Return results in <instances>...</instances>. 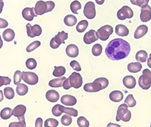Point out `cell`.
Instances as JSON below:
<instances>
[{
  "instance_id": "13",
  "label": "cell",
  "mask_w": 151,
  "mask_h": 127,
  "mask_svg": "<svg viewBox=\"0 0 151 127\" xmlns=\"http://www.w3.org/2000/svg\"><path fill=\"white\" fill-rule=\"evenodd\" d=\"M140 21L143 23L148 22L151 19V8L148 4L141 6L140 15Z\"/></svg>"
},
{
  "instance_id": "35",
  "label": "cell",
  "mask_w": 151,
  "mask_h": 127,
  "mask_svg": "<svg viewBox=\"0 0 151 127\" xmlns=\"http://www.w3.org/2000/svg\"><path fill=\"white\" fill-rule=\"evenodd\" d=\"M4 96L8 100H12L14 97L15 93L14 90L11 87H6L4 89Z\"/></svg>"
},
{
  "instance_id": "50",
  "label": "cell",
  "mask_w": 151,
  "mask_h": 127,
  "mask_svg": "<svg viewBox=\"0 0 151 127\" xmlns=\"http://www.w3.org/2000/svg\"><path fill=\"white\" fill-rule=\"evenodd\" d=\"M8 22L4 18H0V28H5L8 26Z\"/></svg>"
},
{
  "instance_id": "38",
  "label": "cell",
  "mask_w": 151,
  "mask_h": 127,
  "mask_svg": "<svg viewBox=\"0 0 151 127\" xmlns=\"http://www.w3.org/2000/svg\"><path fill=\"white\" fill-rule=\"evenodd\" d=\"M59 122L57 119L49 118L45 121V127H57L58 126Z\"/></svg>"
},
{
  "instance_id": "45",
  "label": "cell",
  "mask_w": 151,
  "mask_h": 127,
  "mask_svg": "<svg viewBox=\"0 0 151 127\" xmlns=\"http://www.w3.org/2000/svg\"><path fill=\"white\" fill-rule=\"evenodd\" d=\"M52 113L55 116H60L63 114L62 112L60 111V105L57 104L52 107Z\"/></svg>"
},
{
  "instance_id": "34",
  "label": "cell",
  "mask_w": 151,
  "mask_h": 127,
  "mask_svg": "<svg viewBox=\"0 0 151 127\" xmlns=\"http://www.w3.org/2000/svg\"><path fill=\"white\" fill-rule=\"evenodd\" d=\"M66 69L63 66H60V67H55L52 75L55 77H61L63 75L65 74Z\"/></svg>"
},
{
  "instance_id": "8",
  "label": "cell",
  "mask_w": 151,
  "mask_h": 127,
  "mask_svg": "<svg viewBox=\"0 0 151 127\" xmlns=\"http://www.w3.org/2000/svg\"><path fill=\"white\" fill-rule=\"evenodd\" d=\"M22 77L24 82L31 86L36 85L38 82V75L31 71H23L22 72Z\"/></svg>"
},
{
  "instance_id": "49",
  "label": "cell",
  "mask_w": 151,
  "mask_h": 127,
  "mask_svg": "<svg viewBox=\"0 0 151 127\" xmlns=\"http://www.w3.org/2000/svg\"><path fill=\"white\" fill-rule=\"evenodd\" d=\"M26 122L19 121V122H12L9 125V127H26Z\"/></svg>"
},
{
  "instance_id": "51",
  "label": "cell",
  "mask_w": 151,
  "mask_h": 127,
  "mask_svg": "<svg viewBox=\"0 0 151 127\" xmlns=\"http://www.w3.org/2000/svg\"><path fill=\"white\" fill-rule=\"evenodd\" d=\"M35 126L36 127H42L43 126V119L41 117L37 118L35 123Z\"/></svg>"
},
{
  "instance_id": "6",
  "label": "cell",
  "mask_w": 151,
  "mask_h": 127,
  "mask_svg": "<svg viewBox=\"0 0 151 127\" xmlns=\"http://www.w3.org/2000/svg\"><path fill=\"white\" fill-rule=\"evenodd\" d=\"M68 38V33L64 31L59 32L50 42V46L52 49H57L61 44H65V42Z\"/></svg>"
},
{
  "instance_id": "41",
  "label": "cell",
  "mask_w": 151,
  "mask_h": 127,
  "mask_svg": "<svg viewBox=\"0 0 151 127\" xmlns=\"http://www.w3.org/2000/svg\"><path fill=\"white\" fill-rule=\"evenodd\" d=\"M78 125L79 127H89V121L84 116H80L78 119Z\"/></svg>"
},
{
  "instance_id": "10",
  "label": "cell",
  "mask_w": 151,
  "mask_h": 127,
  "mask_svg": "<svg viewBox=\"0 0 151 127\" xmlns=\"http://www.w3.org/2000/svg\"><path fill=\"white\" fill-rule=\"evenodd\" d=\"M26 33L29 37L33 38L40 36L42 33V28L38 24H35L33 26L30 23L26 24Z\"/></svg>"
},
{
  "instance_id": "2",
  "label": "cell",
  "mask_w": 151,
  "mask_h": 127,
  "mask_svg": "<svg viewBox=\"0 0 151 127\" xmlns=\"http://www.w3.org/2000/svg\"><path fill=\"white\" fill-rule=\"evenodd\" d=\"M82 83H83V79L81 75L78 72H73L68 79L63 81V87L65 90H69L72 87L75 89H78L82 86Z\"/></svg>"
},
{
  "instance_id": "22",
  "label": "cell",
  "mask_w": 151,
  "mask_h": 127,
  "mask_svg": "<svg viewBox=\"0 0 151 127\" xmlns=\"http://www.w3.org/2000/svg\"><path fill=\"white\" fill-rule=\"evenodd\" d=\"M148 31V28L145 25H140L136 28L134 33V38L136 39H139L140 38H143Z\"/></svg>"
},
{
  "instance_id": "5",
  "label": "cell",
  "mask_w": 151,
  "mask_h": 127,
  "mask_svg": "<svg viewBox=\"0 0 151 127\" xmlns=\"http://www.w3.org/2000/svg\"><path fill=\"white\" fill-rule=\"evenodd\" d=\"M138 84L143 90H148L151 86V71L149 69H144L143 74L139 77Z\"/></svg>"
},
{
  "instance_id": "11",
  "label": "cell",
  "mask_w": 151,
  "mask_h": 127,
  "mask_svg": "<svg viewBox=\"0 0 151 127\" xmlns=\"http://www.w3.org/2000/svg\"><path fill=\"white\" fill-rule=\"evenodd\" d=\"M84 15L87 18L93 19L96 16V9L94 3L92 1H88L84 7Z\"/></svg>"
},
{
  "instance_id": "28",
  "label": "cell",
  "mask_w": 151,
  "mask_h": 127,
  "mask_svg": "<svg viewBox=\"0 0 151 127\" xmlns=\"http://www.w3.org/2000/svg\"><path fill=\"white\" fill-rule=\"evenodd\" d=\"M136 60L139 63H144L147 60V53L145 50H140L136 53Z\"/></svg>"
},
{
  "instance_id": "21",
  "label": "cell",
  "mask_w": 151,
  "mask_h": 127,
  "mask_svg": "<svg viewBox=\"0 0 151 127\" xmlns=\"http://www.w3.org/2000/svg\"><path fill=\"white\" fill-rule=\"evenodd\" d=\"M115 33L116 34L121 37H126L129 34V30L126 26L119 24L115 28Z\"/></svg>"
},
{
  "instance_id": "7",
  "label": "cell",
  "mask_w": 151,
  "mask_h": 127,
  "mask_svg": "<svg viewBox=\"0 0 151 127\" xmlns=\"http://www.w3.org/2000/svg\"><path fill=\"white\" fill-rule=\"evenodd\" d=\"M114 29L112 26L109 25H105L98 29L96 31L98 38L102 41H106L110 37V35L113 33Z\"/></svg>"
},
{
  "instance_id": "57",
  "label": "cell",
  "mask_w": 151,
  "mask_h": 127,
  "mask_svg": "<svg viewBox=\"0 0 151 127\" xmlns=\"http://www.w3.org/2000/svg\"><path fill=\"white\" fill-rule=\"evenodd\" d=\"M1 1H3V0H1Z\"/></svg>"
},
{
  "instance_id": "20",
  "label": "cell",
  "mask_w": 151,
  "mask_h": 127,
  "mask_svg": "<svg viewBox=\"0 0 151 127\" xmlns=\"http://www.w3.org/2000/svg\"><path fill=\"white\" fill-rule=\"evenodd\" d=\"M26 112V106L23 105H19L16 106L14 109L12 110V114L16 117L19 118L24 116V114Z\"/></svg>"
},
{
  "instance_id": "14",
  "label": "cell",
  "mask_w": 151,
  "mask_h": 127,
  "mask_svg": "<svg viewBox=\"0 0 151 127\" xmlns=\"http://www.w3.org/2000/svg\"><path fill=\"white\" fill-rule=\"evenodd\" d=\"M98 36L96 34V31L94 30H90L85 34L83 38L84 43L87 45H90L94 42L98 40Z\"/></svg>"
},
{
  "instance_id": "9",
  "label": "cell",
  "mask_w": 151,
  "mask_h": 127,
  "mask_svg": "<svg viewBox=\"0 0 151 127\" xmlns=\"http://www.w3.org/2000/svg\"><path fill=\"white\" fill-rule=\"evenodd\" d=\"M117 18L121 21H124L127 18H131L133 16L132 9L129 6H124L117 11Z\"/></svg>"
},
{
  "instance_id": "12",
  "label": "cell",
  "mask_w": 151,
  "mask_h": 127,
  "mask_svg": "<svg viewBox=\"0 0 151 127\" xmlns=\"http://www.w3.org/2000/svg\"><path fill=\"white\" fill-rule=\"evenodd\" d=\"M84 90L87 93H96V92H99L104 89L102 86L100 84L99 81L95 79L93 83H86L84 86Z\"/></svg>"
},
{
  "instance_id": "19",
  "label": "cell",
  "mask_w": 151,
  "mask_h": 127,
  "mask_svg": "<svg viewBox=\"0 0 151 127\" xmlns=\"http://www.w3.org/2000/svg\"><path fill=\"white\" fill-rule=\"evenodd\" d=\"M45 97L49 102H55L60 99V95L55 90H49L45 94Z\"/></svg>"
},
{
  "instance_id": "56",
  "label": "cell",
  "mask_w": 151,
  "mask_h": 127,
  "mask_svg": "<svg viewBox=\"0 0 151 127\" xmlns=\"http://www.w3.org/2000/svg\"><path fill=\"white\" fill-rule=\"evenodd\" d=\"M120 126L119 125H114V123H109V124L108 125V126Z\"/></svg>"
},
{
  "instance_id": "18",
  "label": "cell",
  "mask_w": 151,
  "mask_h": 127,
  "mask_svg": "<svg viewBox=\"0 0 151 127\" xmlns=\"http://www.w3.org/2000/svg\"><path fill=\"white\" fill-rule=\"evenodd\" d=\"M65 53L69 57H77L79 55V48L77 45L70 44L67 46Z\"/></svg>"
},
{
  "instance_id": "40",
  "label": "cell",
  "mask_w": 151,
  "mask_h": 127,
  "mask_svg": "<svg viewBox=\"0 0 151 127\" xmlns=\"http://www.w3.org/2000/svg\"><path fill=\"white\" fill-rule=\"evenodd\" d=\"M72 121H73V119L70 116L69 114H65L64 116H62V119H61V123L63 126H70L72 123Z\"/></svg>"
},
{
  "instance_id": "17",
  "label": "cell",
  "mask_w": 151,
  "mask_h": 127,
  "mask_svg": "<svg viewBox=\"0 0 151 127\" xmlns=\"http://www.w3.org/2000/svg\"><path fill=\"white\" fill-rule=\"evenodd\" d=\"M123 84L129 89H133L136 87V81L133 76H126L123 79Z\"/></svg>"
},
{
  "instance_id": "4",
  "label": "cell",
  "mask_w": 151,
  "mask_h": 127,
  "mask_svg": "<svg viewBox=\"0 0 151 127\" xmlns=\"http://www.w3.org/2000/svg\"><path fill=\"white\" fill-rule=\"evenodd\" d=\"M128 106L126 104H122L119 105L117 109L116 116V120L117 121H119L120 120H122L124 122H128L131 119V113L128 109Z\"/></svg>"
},
{
  "instance_id": "15",
  "label": "cell",
  "mask_w": 151,
  "mask_h": 127,
  "mask_svg": "<svg viewBox=\"0 0 151 127\" xmlns=\"http://www.w3.org/2000/svg\"><path fill=\"white\" fill-rule=\"evenodd\" d=\"M22 16L23 18L25 20L28 21H32L34 17L37 16L35 13L33 8L26 7L24 9V10L22 11Z\"/></svg>"
},
{
  "instance_id": "43",
  "label": "cell",
  "mask_w": 151,
  "mask_h": 127,
  "mask_svg": "<svg viewBox=\"0 0 151 127\" xmlns=\"http://www.w3.org/2000/svg\"><path fill=\"white\" fill-rule=\"evenodd\" d=\"M149 1L150 0H130L131 3L133 5H136V6L141 7L143 5L148 4Z\"/></svg>"
},
{
  "instance_id": "42",
  "label": "cell",
  "mask_w": 151,
  "mask_h": 127,
  "mask_svg": "<svg viewBox=\"0 0 151 127\" xmlns=\"http://www.w3.org/2000/svg\"><path fill=\"white\" fill-rule=\"evenodd\" d=\"M26 66L28 69H31V70L36 69L37 67V62L36 60L33 58L28 59L26 62Z\"/></svg>"
},
{
  "instance_id": "3",
  "label": "cell",
  "mask_w": 151,
  "mask_h": 127,
  "mask_svg": "<svg viewBox=\"0 0 151 127\" xmlns=\"http://www.w3.org/2000/svg\"><path fill=\"white\" fill-rule=\"evenodd\" d=\"M55 3L52 1H44L43 0H40L37 1L33 9L36 16H42L45 13L52 11L55 8Z\"/></svg>"
},
{
  "instance_id": "26",
  "label": "cell",
  "mask_w": 151,
  "mask_h": 127,
  "mask_svg": "<svg viewBox=\"0 0 151 127\" xmlns=\"http://www.w3.org/2000/svg\"><path fill=\"white\" fill-rule=\"evenodd\" d=\"M78 22V19L73 15H67L64 18V23L67 26H74Z\"/></svg>"
},
{
  "instance_id": "54",
  "label": "cell",
  "mask_w": 151,
  "mask_h": 127,
  "mask_svg": "<svg viewBox=\"0 0 151 127\" xmlns=\"http://www.w3.org/2000/svg\"><path fill=\"white\" fill-rule=\"evenodd\" d=\"M4 100V95H3V91L0 90V102Z\"/></svg>"
},
{
  "instance_id": "39",
  "label": "cell",
  "mask_w": 151,
  "mask_h": 127,
  "mask_svg": "<svg viewBox=\"0 0 151 127\" xmlns=\"http://www.w3.org/2000/svg\"><path fill=\"white\" fill-rule=\"evenodd\" d=\"M41 42L38 40L33 42L32 43H31L29 45H28V47L26 48V52H27V53H31V52H32L33 50H36V48H38V47L41 46Z\"/></svg>"
},
{
  "instance_id": "55",
  "label": "cell",
  "mask_w": 151,
  "mask_h": 127,
  "mask_svg": "<svg viewBox=\"0 0 151 127\" xmlns=\"http://www.w3.org/2000/svg\"><path fill=\"white\" fill-rule=\"evenodd\" d=\"M2 46H3V41L2 40H1V35H0V49L2 48Z\"/></svg>"
},
{
  "instance_id": "46",
  "label": "cell",
  "mask_w": 151,
  "mask_h": 127,
  "mask_svg": "<svg viewBox=\"0 0 151 127\" xmlns=\"http://www.w3.org/2000/svg\"><path fill=\"white\" fill-rule=\"evenodd\" d=\"M11 79L7 76H0V87L3 86H6L11 83Z\"/></svg>"
},
{
  "instance_id": "52",
  "label": "cell",
  "mask_w": 151,
  "mask_h": 127,
  "mask_svg": "<svg viewBox=\"0 0 151 127\" xmlns=\"http://www.w3.org/2000/svg\"><path fill=\"white\" fill-rule=\"evenodd\" d=\"M4 1H1V0H0V13H1V12H2L3 7H4Z\"/></svg>"
},
{
  "instance_id": "31",
  "label": "cell",
  "mask_w": 151,
  "mask_h": 127,
  "mask_svg": "<svg viewBox=\"0 0 151 127\" xmlns=\"http://www.w3.org/2000/svg\"><path fill=\"white\" fill-rule=\"evenodd\" d=\"M60 111L62 112V113H65V114H69V115L73 116H77L78 114V112L77 109L74 108H69V107H65L63 105H60Z\"/></svg>"
},
{
  "instance_id": "29",
  "label": "cell",
  "mask_w": 151,
  "mask_h": 127,
  "mask_svg": "<svg viewBox=\"0 0 151 127\" xmlns=\"http://www.w3.org/2000/svg\"><path fill=\"white\" fill-rule=\"evenodd\" d=\"M17 93L20 96H24L26 95L29 91V88L24 83H19L17 86Z\"/></svg>"
},
{
  "instance_id": "30",
  "label": "cell",
  "mask_w": 151,
  "mask_h": 127,
  "mask_svg": "<svg viewBox=\"0 0 151 127\" xmlns=\"http://www.w3.org/2000/svg\"><path fill=\"white\" fill-rule=\"evenodd\" d=\"M12 115V109L10 107H5L0 112V116L1 119L4 120L10 119Z\"/></svg>"
},
{
  "instance_id": "53",
  "label": "cell",
  "mask_w": 151,
  "mask_h": 127,
  "mask_svg": "<svg viewBox=\"0 0 151 127\" xmlns=\"http://www.w3.org/2000/svg\"><path fill=\"white\" fill-rule=\"evenodd\" d=\"M96 3L99 5H101L104 3V0H95Z\"/></svg>"
},
{
  "instance_id": "47",
  "label": "cell",
  "mask_w": 151,
  "mask_h": 127,
  "mask_svg": "<svg viewBox=\"0 0 151 127\" xmlns=\"http://www.w3.org/2000/svg\"><path fill=\"white\" fill-rule=\"evenodd\" d=\"M70 67H71L74 70H75L76 71H80L82 70L81 67H80V64H79V62H77V61L73 60L72 62H70Z\"/></svg>"
},
{
  "instance_id": "1",
  "label": "cell",
  "mask_w": 151,
  "mask_h": 127,
  "mask_svg": "<svg viewBox=\"0 0 151 127\" xmlns=\"http://www.w3.org/2000/svg\"><path fill=\"white\" fill-rule=\"evenodd\" d=\"M131 52V45L125 40L116 38L107 45L105 53L109 60L113 61L122 60L129 56Z\"/></svg>"
},
{
  "instance_id": "36",
  "label": "cell",
  "mask_w": 151,
  "mask_h": 127,
  "mask_svg": "<svg viewBox=\"0 0 151 127\" xmlns=\"http://www.w3.org/2000/svg\"><path fill=\"white\" fill-rule=\"evenodd\" d=\"M124 102L129 107H134L136 105V101L134 99V97H133V95H131V94H130V95L126 97Z\"/></svg>"
},
{
  "instance_id": "33",
  "label": "cell",
  "mask_w": 151,
  "mask_h": 127,
  "mask_svg": "<svg viewBox=\"0 0 151 127\" xmlns=\"http://www.w3.org/2000/svg\"><path fill=\"white\" fill-rule=\"evenodd\" d=\"M82 9V5L80 1H78V0H75V1H73V2L70 4V10L75 14H78V10L81 9Z\"/></svg>"
},
{
  "instance_id": "48",
  "label": "cell",
  "mask_w": 151,
  "mask_h": 127,
  "mask_svg": "<svg viewBox=\"0 0 151 127\" xmlns=\"http://www.w3.org/2000/svg\"><path fill=\"white\" fill-rule=\"evenodd\" d=\"M96 81H99L100 84L102 86L103 89H105L109 86V81L106 78H98L96 79Z\"/></svg>"
},
{
  "instance_id": "27",
  "label": "cell",
  "mask_w": 151,
  "mask_h": 127,
  "mask_svg": "<svg viewBox=\"0 0 151 127\" xmlns=\"http://www.w3.org/2000/svg\"><path fill=\"white\" fill-rule=\"evenodd\" d=\"M66 79L65 77H60L58 79H52L51 81H49V86L52 87V88H60V87L63 86V81Z\"/></svg>"
},
{
  "instance_id": "25",
  "label": "cell",
  "mask_w": 151,
  "mask_h": 127,
  "mask_svg": "<svg viewBox=\"0 0 151 127\" xmlns=\"http://www.w3.org/2000/svg\"><path fill=\"white\" fill-rule=\"evenodd\" d=\"M2 37L6 42H11L15 38L14 31L11 28L6 29V30L3 32Z\"/></svg>"
},
{
  "instance_id": "16",
  "label": "cell",
  "mask_w": 151,
  "mask_h": 127,
  "mask_svg": "<svg viewBox=\"0 0 151 127\" xmlns=\"http://www.w3.org/2000/svg\"><path fill=\"white\" fill-rule=\"evenodd\" d=\"M61 102L66 106H74L76 105V97L70 95H64L60 99Z\"/></svg>"
},
{
  "instance_id": "37",
  "label": "cell",
  "mask_w": 151,
  "mask_h": 127,
  "mask_svg": "<svg viewBox=\"0 0 151 127\" xmlns=\"http://www.w3.org/2000/svg\"><path fill=\"white\" fill-rule=\"evenodd\" d=\"M102 46L100 44H95L92 47V53L94 57H98L102 53Z\"/></svg>"
},
{
  "instance_id": "24",
  "label": "cell",
  "mask_w": 151,
  "mask_h": 127,
  "mask_svg": "<svg viewBox=\"0 0 151 127\" xmlns=\"http://www.w3.org/2000/svg\"><path fill=\"white\" fill-rule=\"evenodd\" d=\"M128 70L131 73H136L140 72V71L142 69V65L139 62H131L128 64Z\"/></svg>"
},
{
  "instance_id": "23",
  "label": "cell",
  "mask_w": 151,
  "mask_h": 127,
  "mask_svg": "<svg viewBox=\"0 0 151 127\" xmlns=\"http://www.w3.org/2000/svg\"><path fill=\"white\" fill-rule=\"evenodd\" d=\"M109 98L112 102H119L123 100L124 98V94L122 92L119 90H114L109 94Z\"/></svg>"
},
{
  "instance_id": "44",
  "label": "cell",
  "mask_w": 151,
  "mask_h": 127,
  "mask_svg": "<svg viewBox=\"0 0 151 127\" xmlns=\"http://www.w3.org/2000/svg\"><path fill=\"white\" fill-rule=\"evenodd\" d=\"M22 80V72L19 70L15 71L14 75V85H18L19 83H21Z\"/></svg>"
},
{
  "instance_id": "32",
  "label": "cell",
  "mask_w": 151,
  "mask_h": 127,
  "mask_svg": "<svg viewBox=\"0 0 151 127\" xmlns=\"http://www.w3.org/2000/svg\"><path fill=\"white\" fill-rule=\"evenodd\" d=\"M89 25V23L87 20H82L78 23L76 26V31L78 33H83L87 28Z\"/></svg>"
}]
</instances>
